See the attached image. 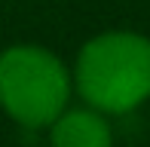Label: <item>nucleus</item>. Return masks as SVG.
<instances>
[{
	"label": "nucleus",
	"mask_w": 150,
	"mask_h": 147,
	"mask_svg": "<svg viewBox=\"0 0 150 147\" xmlns=\"http://www.w3.org/2000/svg\"><path fill=\"white\" fill-rule=\"evenodd\" d=\"M71 77L89 107L104 117L132 113L150 98V37L107 31L86 40Z\"/></svg>",
	"instance_id": "f257e3e1"
},
{
	"label": "nucleus",
	"mask_w": 150,
	"mask_h": 147,
	"mask_svg": "<svg viewBox=\"0 0 150 147\" xmlns=\"http://www.w3.org/2000/svg\"><path fill=\"white\" fill-rule=\"evenodd\" d=\"M52 147H113V129L95 107H64L49 126Z\"/></svg>",
	"instance_id": "7ed1b4c3"
},
{
	"label": "nucleus",
	"mask_w": 150,
	"mask_h": 147,
	"mask_svg": "<svg viewBox=\"0 0 150 147\" xmlns=\"http://www.w3.org/2000/svg\"><path fill=\"white\" fill-rule=\"evenodd\" d=\"M71 92L74 77L52 49L16 43L0 52V107L22 129H49Z\"/></svg>",
	"instance_id": "f03ea898"
}]
</instances>
